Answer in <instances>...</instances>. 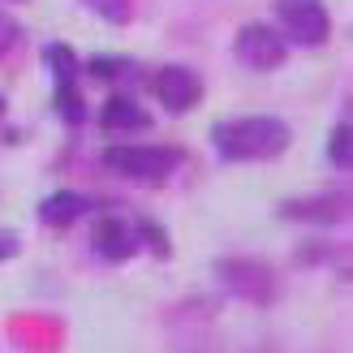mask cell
<instances>
[{"label": "cell", "instance_id": "6da1fadb", "mask_svg": "<svg viewBox=\"0 0 353 353\" xmlns=\"http://www.w3.org/2000/svg\"><path fill=\"white\" fill-rule=\"evenodd\" d=\"M211 143L224 160H272L293 143V130L285 125L280 117L268 112H254V117H233V121H220L211 130Z\"/></svg>", "mask_w": 353, "mask_h": 353}, {"label": "cell", "instance_id": "7a4b0ae2", "mask_svg": "<svg viewBox=\"0 0 353 353\" xmlns=\"http://www.w3.org/2000/svg\"><path fill=\"white\" fill-rule=\"evenodd\" d=\"M276 17L289 39L302 48H319L332 34V17L323 9V0H276Z\"/></svg>", "mask_w": 353, "mask_h": 353}, {"label": "cell", "instance_id": "3957f363", "mask_svg": "<svg viewBox=\"0 0 353 353\" xmlns=\"http://www.w3.org/2000/svg\"><path fill=\"white\" fill-rule=\"evenodd\" d=\"M103 164L121 176H134V181H164L181 164V155L172 147H112L103 155Z\"/></svg>", "mask_w": 353, "mask_h": 353}, {"label": "cell", "instance_id": "277c9868", "mask_svg": "<svg viewBox=\"0 0 353 353\" xmlns=\"http://www.w3.org/2000/svg\"><path fill=\"white\" fill-rule=\"evenodd\" d=\"M237 61L250 69H276L285 65V39L272 26H241L237 30Z\"/></svg>", "mask_w": 353, "mask_h": 353}, {"label": "cell", "instance_id": "5b68a950", "mask_svg": "<svg viewBox=\"0 0 353 353\" xmlns=\"http://www.w3.org/2000/svg\"><path fill=\"white\" fill-rule=\"evenodd\" d=\"M155 95H160V103L168 112H190L194 103L203 99V82H199L194 69L168 65V69H160V78H155Z\"/></svg>", "mask_w": 353, "mask_h": 353}, {"label": "cell", "instance_id": "8992f818", "mask_svg": "<svg viewBox=\"0 0 353 353\" xmlns=\"http://www.w3.org/2000/svg\"><path fill=\"white\" fill-rule=\"evenodd\" d=\"M138 245H143V220L130 224V220H121V216H103L95 224V254L99 259L121 263V259H130Z\"/></svg>", "mask_w": 353, "mask_h": 353}, {"label": "cell", "instance_id": "52a82bcc", "mask_svg": "<svg viewBox=\"0 0 353 353\" xmlns=\"http://www.w3.org/2000/svg\"><path fill=\"white\" fill-rule=\"evenodd\" d=\"M48 61H52V74H57V103L65 112H74L69 121H82V103H78V65H74V52L65 43H48Z\"/></svg>", "mask_w": 353, "mask_h": 353}, {"label": "cell", "instance_id": "ba28073f", "mask_svg": "<svg viewBox=\"0 0 353 353\" xmlns=\"http://www.w3.org/2000/svg\"><path fill=\"white\" fill-rule=\"evenodd\" d=\"M86 211H95V203L86 199V194H74V190H57V194H48L43 207H39V216L48 224H74L82 220Z\"/></svg>", "mask_w": 353, "mask_h": 353}, {"label": "cell", "instance_id": "9c48e42d", "mask_svg": "<svg viewBox=\"0 0 353 353\" xmlns=\"http://www.w3.org/2000/svg\"><path fill=\"white\" fill-rule=\"evenodd\" d=\"M103 125H108V130H143L147 125V112H143V103L117 95V99L103 103Z\"/></svg>", "mask_w": 353, "mask_h": 353}, {"label": "cell", "instance_id": "30bf717a", "mask_svg": "<svg viewBox=\"0 0 353 353\" xmlns=\"http://www.w3.org/2000/svg\"><path fill=\"white\" fill-rule=\"evenodd\" d=\"M349 143H353V130H349V121H341V125L332 130V147H327V160L336 164V168H349V164H353Z\"/></svg>", "mask_w": 353, "mask_h": 353}, {"label": "cell", "instance_id": "8fae6325", "mask_svg": "<svg viewBox=\"0 0 353 353\" xmlns=\"http://www.w3.org/2000/svg\"><path fill=\"white\" fill-rule=\"evenodd\" d=\"M99 17H108V22H117V26H125L130 22V9H134V0H86Z\"/></svg>", "mask_w": 353, "mask_h": 353}, {"label": "cell", "instance_id": "7c38bea8", "mask_svg": "<svg viewBox=\"0 0 353 353\" xmlns=\"http://www.w3.org/2000/svg\"><path fill=\"white\" fill-rule=\"evenodd\" d=\"M17 43H22V26H17L9 13H0V61H5Z\"/></svg>", "mask_w": 353, "mask_h": 353}]
</instances>
